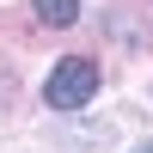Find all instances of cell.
<instances>
[{"instance_id": "2", "label": "cell", "mask_w": 153, "mask_h": 153, "mask_svg": "<svg viewBox=\"0 0 153 153\" xmlns=\"http://www.w3.org/2000/svg\"><path fill=\"white\" fill-rule=\"evenodd\" d=\"M37 19H43L49 31H61V25L80 19V0H37Z\"/></svg>"}, {"instance_id": "1", "label": "cell", "mask_w": 153, "mask_h": 153, "mask_svg": "<svg viewBox=\"0 0 153 153\" xmlns=\"http://www.w3.org/2000/svg\"><path fill=\"white\" fill-rule=\"evenodd\" d=\"M92 92H98V68H92L86 55L55 61V74L43 80V104H49V110H80Z\"/></svg>"}, {"instance_id": "3", "label": "cell", "mask_w": 153, "mask_h": 153, "mask_svg": "<svg viewBox=\"0 0 153 153\" xmlns=\"http://www.w3.org/2000/svg\"><path fill=\"white\" fill-rule=\"evenodd\" d=\"M141 153H153V147H141Z\"/></svg>"}]
</instances>
